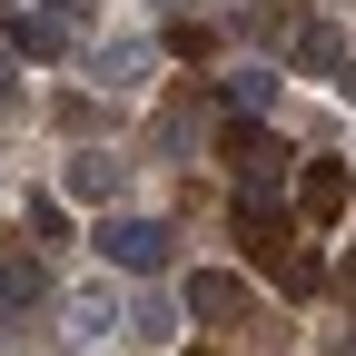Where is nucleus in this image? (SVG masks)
I'll use <instances>...</instances> for the list:
<instances>
[{"label":"nucleus","mask_w":356,"mask_h":356,"mask_svg":"<svg viewBox=\"0 0 356 356\" xmlns=\"http://www.w3.org/2000/svg\"><path fill=\"white\" fill-rule=\"evenodd\" d=\"M198 356H218V346H198Z\"/></svg>","instance_id":"f3484780"},{"label":"nucleus","mask_w":356,"mask_h":356,"mask_svg":"<svg viewBox=\"0 0 356 356\" xmlns=\"http://www.w3.org/2000/svg\"><path fill=\"white\" fill-rule=\"evenodd\" d=\"M119 317H129V337H149V346H159V337L178 327V307H168V297H139V307H119Z\"/></svg>","instance_id":"f8f14e48"},{"label":"nucleus","mask_w":356,"mask_h":356,"mask_svg":"<svg viewBox=\"0 0 356 356\" xmlns=\"http://www.w3.org/2000/svg\"><path fill=\"white\" fill-rule=\"evenodd\" d=\"M337 287H346V297H356V257H346V267H337Z\"/></svg>","instance_id":"2eb2a0df"},{"label":"nucleus","mask_w":356,"mask_h":356,"mask_svg":"<svg viewBox=\"0 0 356 356\" xmlns=\"http://www.w3.org/2000/svg\"><path fill=\"white\" fill-rule=\"evenodd\" d=\"M168 238H178L168 218H109V228H99V257H109V267H129V277H159V267L178 257Z\"/></svg>","instance_id":"f257e3e1"},{"label":"nucleus","mask_w":356,"mask_h":356,"mask_svg":"<svg viewBox=\"0 0 356 356\" xmlns=\"http://www.w3.org/2000/svg\"><path fill=\"white\" fill-rule=\"evenodd\" d=\"M10 40H20L30 60H50V50H70V20H60V10H30V20H20Z\"/></svg>","instance_id":"9d476101"},{"label":"nucleus","mask_w":356,"mask_h":356,"mask_svg":"<svg viewBox=\"0 0 356 356\" xmlns=\"http://www.w3.org/2000/svg\"><path fill=\"white\" fill-rule=\"evenodd\" d=\"M346 198H356L346 159H307V178H297V218H307V228H337V218H346Z\"/></svg>","instance_id":"7ed1b4c3"},{"label":"nucleus","mask_w":356,"mask_h":356,"mask_svg":"<svg viewBox=\"0 0 356 356\" xmlns=\"http://www.w3.org/2000/svg\"><path fill=\"white\" fill-rule=\"evenodd\" d=\"M20 99V70H10V50H0V109H10Z\"/></svg>","instance_id":"4468645a"},{"label":"nucleus","mask_w":356,"mask_h":356,"mask_svg":"<svg viewBox=\"0 0 356 356\" xmlns=\"http://www.w3.org/2000/svg\"><path fill=\"white\" fill-rule=\"evenodd\" d=\"M188 317L198 327H238L248 317V287L228 277V267H198V277H188Z\"/></svg>","instance_id":"39448f33"},{"label":"nucleus","mask_w":356,"mask_h":356,"mask_svg":"<svg viewBox=\"0 0 356 356\" xmlns=\"http://www.w3.org/2000/svg\"><path fill=\"white\" fill-rule=\"evenodd\" d=\"M70 198H119V159L109 149H70Z\"/></svg>","instance_id":"0eeeda50"},{"label":"nucleus","mask_w":356,"mask_h":356,"mask_svg":"<svg viewBox=\"0 0 356 356\" xmlns=\"http://www.w3.org/2000/svg\"><path fill=\"white\" fill-rule=\"evenodd\" d=\"M238 248H248L257 267H287V257H297V238H287V218L267 208V198H248V188H238Z\"/></svg>","instance_id":"20e7f679"},{"label":"nucleus","mask_w":356,"mask_h":356,"mask_svg":"<svg viewBox=\"0 0 356 356\" xmlns=\"http://www.w3.org/2000/svg\"><path fill=\"white\" fill-rule=\"evenodd\" d=\"M40 307H50V267L30 248H10L0 257V327H40Z\"/></svg>","instance_id":"f03ea898"},{"label":"nucleus","mask_w":356,"mask_h":356,"mask_svg":"<svg viewBox=\"0 0 356 356\" xmlns=\"http://www.w3.org/2000/svg\"><path fill=\"white\" fill-rule=\"evenodd\" d=\"M70 327H79V337H109V327H119V287H79V297H70Z\"/></svg>","instance_id":"1a4fd4ad"},{"label":"nucleus","mask_w":356,"mask_h":356,"mask_svg":"<svg viewBox=\"0 0 356 356\" xmlns=\"http://www.w3.org/2000/svg\"><path fill=\"white\" fill-rule=\"evenodd\" d=\"M287 60H297V70H307V79H337V70H346V40H337V30H327V20H307V30H297V40H287Z\"/></svg>","instance_id":"423d86ee"},{"label":"nucleus","mask_w":356,"mask_h":356,"mask_svg":"<svg viewBox=\"0 0 356 356\" xmlns=\"http://www.w3.org/2000/svg\"><path fill=\"white\" fill-rule=\"evenodd\" d=\"M228 99H238V119H257V109H277V70H238V89H228Z\"/></svg>","instance_id":"9b49d317"},{"label":"nucleus","mask_w":356,"mask_h":356,"mask_svg":"<svg viewBox=\"0 0 356 356\" xmlns=\"http://www.w3.org/2000/svg\"><path fill=\"white\" fill-rule=\"evenodd\" d=\"M30 238H40V257H50V248L70 238V218H60V198H30Z\"/></svg>","instance_id":"ddd939ff"},{"label":"nucleus","mask_w":356,"mask_h":356,"mask_svg":"<svg viewBox=\"0 0 356 356\" xmlns=\"http://www.w3.org/2000/svg\"><path fill=\"white\" fill-rule=\"evenodd\" d=\"M149 60H159L149 40H119V50H99V89H139V79H149Z\"/></svg>","instance_id":"6e6552de"},{"label":"nucleus","mask_w":356,"mask_h":356,"mask_svg":"<svg viewBox=\"0 0 356 356\" xmlns=\"http://www.w3.org/2000/svg\"><path fill=\"white\" fill-rule=\"evenodd\" d=\"M327 356H356V337H337V346H327Z\"/></svg>","instance_id":"dca6fc26"}]
</instances>
